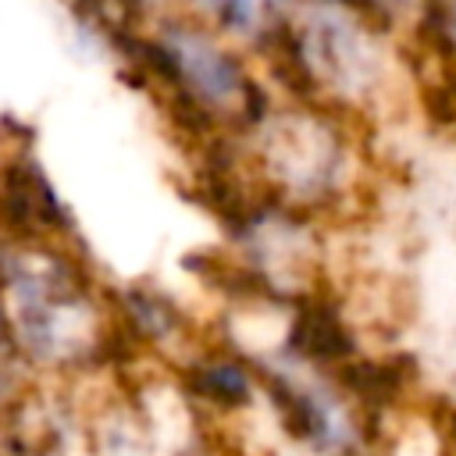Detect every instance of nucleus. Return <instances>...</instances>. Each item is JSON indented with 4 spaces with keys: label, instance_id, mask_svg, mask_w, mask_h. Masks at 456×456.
Here are the masks:
<instances>
[{
    "label": "nucleus",
    "instance_id": "f257e3e1",
    "mask_svg": "<svg viewBox=\"0 0 456 456\" xmlns=\"http://www.w3.org/2000/svg\"><path fill=\"white\" fill-rule=\"evenodd\" d=\"M200 392L221 406H239L249 399V378L235 363H210L200 370Z\"/></svg>",
    "mask_w": 456,
    "mask_h": 456
},
{
    "label": "nucleus",
    "instance_id": "f03ea898",
    "mask_svg": "<svg viewBox=\"0 0 456 456\" xmlns=\"http://www.w3.org/2000/svg\"><path fill=\"white\" fill-rule=\"evenodd\" d=\"M335 7L349 11L353 18L360 21H370V25H392L413 0H331Z\"/></svg>",
    "mask_w": 456,
    "mask_h": 456
}]
</instances>
